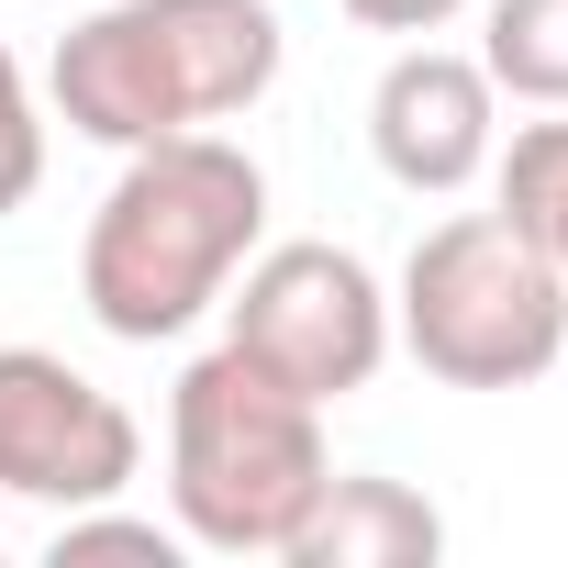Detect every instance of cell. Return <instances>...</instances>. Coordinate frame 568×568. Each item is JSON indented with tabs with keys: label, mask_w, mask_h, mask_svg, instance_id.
<instances>
[{
	"label": "cell",
	"mask_w": 568,
	"mask_h": 568,
	"mask_svg": "<svg viewBox=\"0 0 568 568\" xmlns=\"http://www.w3.org/2000/svg\"><path fill=\"white\" fill-rule=\"evenodd\" d=\"M278 79V12L267 0H101L79 34H57L45 101L90 145H156L256 112Z\"/></svg>",
	"instance_id": "obj_2"
},
{
	"label": "cell",
	"mask_w": 568,
	"mask_h": 568,
	"mask_svg": "<svg viewBox=\"0 0 568 568\" xmlns=\"http://www.w3.org/2000/svg\"><path fill=\"white\" fill-rule=\"evenodd\" d=\"M179 524H145V513H112V501H79V513H57V568H79V557H156V568H179Z\"/></svg>",
	"instance_id": "obj_11"
},
{
	"label": "cell",
	"mask_w": 568,
	"mask_h": 568,
	"mask_svg": "<svg viewBox=\"0 0 568 568\" xmlns=\"http://www.w3.org/2000/svg\"><path fill=\"white\" fill-rule=\"evenodd\" d=\"M479 68H490V90H513L535 112H568V0H490Z\"/></svg>",
	"instance_id": "obj_9"
},
{
	"label": "cell",
	"mask_w": 568,
	"mask_h": 568,
	"mask_svg": "<svg viewBox=\"0 0 568 568\" xmlns=\"http://www.w3.org/2000/svg\"><path fill=\"white\" fill-rule=\"evenodd\" d=\"M134 468H145V424L90 368L45 346H0V490L79 513V501H123Z\"/></svg>",
	"instance_id": "obj_6"
},
{
	"label": "cell",
	"mask_w": 568,
	"mask_h": 568,
	"mask_svg": "<svg viewBox=\"0 0 568 568\" xmlns=\"http://www.w3.org/2000/svg\"><path fill=\"white\" fill-rule=\"evenodd\" d=\"M501 212L546 245L557 291H568V123H524L513 156H501Z\"/></svg>",
	"instance_id": "obj_10"
},
{
	"label": "cell",
	"mask_w": 568,
	"mask_h": 568,
	"mask_svg": "<svg viewBox=\"0 0 568 568\" xmlns=\"http://www.w3.org/2000/svg\"><path fill=\"white\" fill-rule=\"evenodd\" d=\"M368 145L424 201L468 190L501 156V90H490V68L479 57H446V45H402L390 79L368 90Z\"/></svg>",
	"instance_id": "obj_7"
},
{
	"label": "cell",
	"mask_w": 568,
	"mask_h": 568,
	"mask_svg": "<svg viewBox=\"0 0 568 568\" xmlns=\"http://www.w3.org/2000/svg\"><path fill=\"white\" fill-rule=\"evenodd\" d=\"M324 402L278 390L256 357L212 346L168 390V513L212 557H278L324 501Z\"/></svg>",
	"instance_id": "obj_3"
},
{
	"label": "cell",
	"mask_w": 568,
	"mask_h": 568,
	"mask_svg": "<svg viewBox=\"0 0 568 568\" xmlns=\"http://www.w3.org/2000/svg\"><path fill=\"white\" fill-rule=\"evenodd\" d=\"M468 12V0H346V23H368V34H446Z\"/></svg>",
	"instance_id": "obj_13"
},
{
	"label": "cell",
	"mask_w": 568,
	"mask_h": 568,
	"mask_svg": "<svg viewBox=\"0 0 568 568\" xmlns=\"http://www.w3.org/2000/svg\"><path fill=\"white\" fill-rule=\"evenodd\" d=\"M34 190H45V112H34L23 57L0 45V212H23Z\"/></svg>",
	"instance_id": "obj_12"
},
{
	"label": "cell",
	"mask_w": 568,
	"mask_h": 568,
	"mask_svg": "<svg viewBox=\"0 0 568 568\" xmlns=\"http://www.w3.org/2000/svg\"><path fill=\"white\" fill-rule=\"evenodd\" d=\"M291 568H435L446 557V513L402 479H324V501L302 513V535L278 546Z\"/></svg>",
	"instance_id": "obj_8"
},
{
	"label": "cell",
	"mask_w": 568,
	"mask_h": 568,
	"mask_svg": "<svg viewBox=\"0 0 568 568\" xmlns=\"http://www.w3.org/2000/svg\"><path fill=\"white\" fill-rule=\"evenodd\" d=\"M256 234H267V168L245 145H223L212 123L201 134H156V145L123 156V179L90 212L79 302H90L101 335L168 346V335H190L234 291V267L256 256Z\"/></svg>",
	"instance_id": "obj_1"
},
{
	"label": "cell",
	"mask_w": 568,
	"mask_h": 568,
	"mask_svg": "<svg viewBox=\"0 0 568 568\" xmlns=\"http://www.w3.org/2000/svg\"><path fill=\"white\" fill-rule=\"evenodd\" d=\"M390 346L446 390H524L568 357V291L513 212H457L402 256Z\"/></svg>",
	"instance_id": "obj_4"
},
{
	"label": "cell",
	"mask_w": 568,
	"mask_h": 568,
	"mask_svg": "<svg viewBox=\"0 0 568 568\" xmlns=\"http://www.w3.org/2000/svg\"><path fill=\"white\" fill-rule=\"evenodd\" d=\"M245 291H223L234 313V357H256L278 390H302V402H346L379 379L390 357V291L368 278L357 245H267L234 267Z\"/></svg>",
	"instance_id": "obj_5"
}]
</instances>
